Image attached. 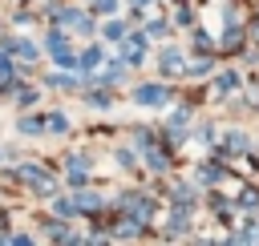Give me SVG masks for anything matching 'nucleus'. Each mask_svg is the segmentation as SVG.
Instances as JSON below:
<instances>
[{
  "label": "nucleus",
  "mask_w": 259,
  "mask_h": 246,
  "mask_svg": "<svg viewBox=\"0 0 259 246\" xmlns=\"http://www.w3.org/2000/svg\"><path fill=\"white\" fill-rule=\"evenodd\" d=\"M166 97H170V93H166L162 85H142V89L134 93V101H138V105H162Z\"/></svg>",
  "instance_id": "1"
},
{
  "label": "nucleus",
  "mask_w": 259,
  "mask_h": 246,
  "mask_svg": "<svg viewBox=\"0 0 259 246\" xmlns=\"http://www.w3.org/2000/svg\"><path fill=\"white\" fill-rule=\"evenodd\" d=\"M125 210H134V218L142 222V218H150L154 202H150V198H142V194H134V198H125Z\"/></svg>",
  "instance_id": "2"
},
{
  "label": "nucleus",
  "mask_w": 259,
  "mask_h": 246,
  "mask_svg": "<svg viewBox=\"0 0 259 246\" xmlns=\"http://www.w3.org/2000/svg\"><path fill=\"white\" fill-rule=\"evenodd\" d=\"M158 60H162V73H182V52L178 48H166Z\"/></svg>",
  "instance_id": "3"
},
{
  "label": "nucleus",
  "mask_w": 259,
  "mask_h": 246,
  "mask_svg": "<svg viewBox=\"0 0 259 246\" xmlns=\"http://www.w3.org/2000/svg\"><path fill=\"white\" fill-rule=\"evenodd\" d=\"M97 206H101L97 194H77V202H73V210H97Z\"/></svg>",
  "instance_id": "4"
},
{
  "label": "nucleus",
  "mask_w": 259,
  "mask_h": 246,
  "mask_svg": "<svg viewBox=\"0 0 259 246\" xmlns=\"http://www.w3.org/2000/svg\"><path fill=\"white\" fill-rule=\"evenodd\" d=\"M105 36H109V40H125V36H121V24H117V20H113V24H105Z\"/></svg>",
  "instance_id": "5"
},
{
  "label": "nucleus",
  "mask_w": 259,
  "mask_h": 246,
  "mask_svg": "<svg viewBox=\"0 0 259 246\" xmlns=\"http://www.w3.org/2000/svg\"><path fill=\"white\" fill-rule=\"evenodd\" d=\"M36 129H40L36 117H24V121H20V133H36Z\"/></svg>",
  "instance_id": "6"
},
{
  "label": "nucleus",
  "mask_w": 259,
  "mask_h": 246,
  "mask_svg": "<svg viewBox=\"0 0 259 246\" xmlns=\"http://www.w3.org/2000/svg\"><path fill=\"white\" fill-rule=\"evenodd\" d=\"M190 73H194V77H206V73H210V60H198V65H190Z\"/></svg>",
  "instance_id": "7"
},
{
  "label": "nucleus",
  "mask_w": 259,
  "mask_h": 246,
  "mask_svg": "<svg viewBox=\"0 0 259 246\" xmlns=\"http://www.w3.org/2000/svg\"><path fill=\"white\" fill-rule=\"evenodd\" d=\"M97 60H101V52H97V48H89V52L81 56V65H97Z\"/></svg>",
  "instance_id": "8"
},
{
  "label": "nucleus",
  "mask_w": 259,
  "mask_h": 246,
  "mask_svg": "<svg viewBox=\"0 0 259 246\" xmlns=\"http://www.w3.org/2000/svg\"><path fill=\"white\" fill-rule=\"evenodd\" d=\"M219 89L227 93V89H235V73H227V77H219Z\"/></svg>",
  "instance_id": "9"
},
{
  "label": "nucleus",
  "mask_w": 259,
  "mask_h": 246,
  "mask_svg": "<svg viewBox=\"0 0 259 246\" xmlns=\"http://www.w3.org/2000/svg\"><path fill=\"white\" fill-rule=\"evenodd\" d=\"M89 105H97V109H105V105H109V97H105V93H93V97H89Z\"/></svg>",
  "instance_id": "10"
},
{
  "label": "nucleus",
  "mask_w": 259,
  "mask_h": 246,
  "mask_svg": "<svg viewBox=\"0 0 259 246\" xmlns=\"http://www.w3.org/2000/svg\"><path fill=\"white\" fill-rule=\"evenodd\" d=\"M93 8H97V12H113V8H117V4H113V0H97V4H93Z\"/></svg>",
  "instance_id": "11"
},
{
  "label": "nucleus",
  "mask_w": 259,
  "mask_h": 246,
  "mask_svg": "<svg viewBox=\"0 0 259 246\" xmlns=\"http://www.w3.org/2000/svg\"><path fill=\"white\" fill-rule=\"evenodd\" d=\"M8 73H12V65H8L4 56H0V77H8Z\"/></svg>",
  "instance_id": "12"
},
{
  "label": "nucleus",
  "mask_w": 259,
  "mask_h": 246,
  "mask_svg": "<svg viewBox=\"0 0 259 246\" xmlns=\"http://www.w3.org/2000/svg\"><path fill=\"white\" fill-rule=\"evenodd\" d=\"M138 4H150V0H138Z\"/></svg>",
  "instance_id": "13"
}]
</instances>
